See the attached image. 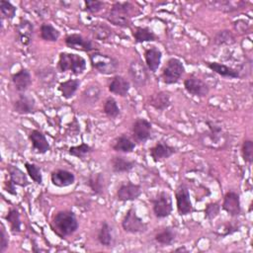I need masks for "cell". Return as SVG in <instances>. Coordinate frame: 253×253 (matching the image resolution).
<instances>
[{
  "mask_svg": "<svg viewBox=\"0 0 253 253\" xmlns=\"http://www.w3.org/2000/svg\"><path fill=\"white\" fill-rule=\"evenodd\" d=\"M221 207L218 202L209 203L205 208V217L209 220L214 219L220 212Z\"/></svg>",
  "mask_w": 253,
  "mask_h": 253,
  "instance_id": "ee69618b",
  "label": "cell"
},
{
  "mask_svg": "<svg viewBox=\"0 0 253 253\" xmlns=\"http://www.w3.org/2000/svg\"><path fill=\"white\" fill-rule=\"evenodd\" d=\"M207 66L214 73L225 78H238L240 76L238 70L232 67H229L223 63L212 61V62H208Z\"/></svg>",
  "mask_w": 253,
  "mask_h": 253,
  "instance_id": "f1b7e54d",
  "label": "cell"
},
{
  "mask_svg": "<svg viewBox=\"0 0 253 253\" xmlns=\"http://www.w3.org/2000/svg\"><path fill=\"white\" fill-rule=\"evenodd\" d=\"M80 84H81V82H80L79 79H77V78L71 79L70 78L66 81H63V82L59 83L58 91L60 92V94L63 98L70 99L75 95V93L78 90Z\"/></svg>",
  "mask_w": 253,
  "mask_h": 253,
  "instance_id": "f546056e",
  "label": "cell"
},
{
  "mask_svg": "<svg viewBox=\"0 0 253 253\" xmlns=\"http://www.w3.org/2000/svg\"><path fill=\"white\" fill-rule=\"evenodd\" d=\"M122 227L128 233H141L146 231L147 224L137 215L133 208H129L122 220Z\"/></svg>",
  "mask_w": 253,
  "mask_h": 253,
  "instance_id": "52a82bcc",
  "label": "cell"
},
{
  "mask_svg": "<svg viewBox=\"0 0 253 253\" xmlns=\"http://www.w3.org/2000/svg\"><path fill=\"white\" fill-rule=\"evenodd\" d=\"M131 34L134 39V42L137 43L145 42H155L158 40L155 33L148 27H134L132 29Z\"/></svg>",
  "mask_w": 253,
  "mask_h": 253,
  "instance_id": "4316f807",
  "label": "cell"
},
{
  "mask_svg": "<svg viewBox=\"0 0 253 253\" xmlns=\"http://www.w3.org/2000/svg\"><path fill=\"white\" fill-rule=\"evenodd\" d=\"M176 236H177V233H176L175 228H173L171 226H166L162 230L158 231L155 234L154 240L158 244H161L164 246H169L175 242Z\"/></svg>",
  "mask_w": 253,
  "mask_h": 253,
  "instance_id": "4dcf8cb0",
  "label": "cell"
},
{
  "mask_svg": "<svg viewBox=\"0 0 253 253\" xmlns=\"http://www.w3.org/2000/svg\"><path fill=\"white\" fill-rule=\"evenodd\" d=\"M174 251H175V252H187V251H188V249H187L185 246H182V247L176 248Z\"/></svg>",
  "mask_w": 253,
  "mask_h": 253,
  "instance_id": "f5cc1de1",
  "label": "cell"
},
{
  "mask_svg": "<svg viewBox=\"0 0 253 253\" xmlns=\"http://www.w3.org/2000/svg\"><path fill=\"white\" fill-rule=\"evenodd\" d=\"M78 226L79 223L75 213L68 210L56 212L50 222L51 230L59 238H65L72 235L78 229Z\"/></svg>",
  "mask_w": 253,
  "mask_h": 253,
  "instance_id": "6da1fadb",
  "label": "cell"
},
{
  "mask_svg": "<svg viewBox=\"0 0 253 253\" xmlns=\"http://www.w3.org/2000/svg\"><path fill=\"white\" fill-rule=\"evenodd\" d=\"M11 80L15 89L20 93H25L32 84V76L27 68H21L16 73H13Z\"/></svg>",
  "mask_w": 253,
  "mask_h": 253,
  "instance_id": "ffe728a7",
  "label": "cell"
},
{
  "mask_svg": "<svg viewBox=\"0 0 253 253\" xmlns=\"http://www.w3.org/2000/svg\"><path fill=\"white\" fill-rule=\"evenodd\" d=\"M5 219L10 224V230L13 234H18L22 230V221L20 217V212L17 209L11 208L7 214L5 215Z\"/></svg>",
  "mask_w": 253,
  "mask_h": 253,
  "instance_id": "e575fe53",
  "label": "cell"
},
{
  "mask_svg": "<svg viewBox=\"0 0 253 253\" xmlns=\"http://www.w3.org/2000/svg\"><path fill=\"white\" fill-rule=\"evenodd\" d=\"M239 229V225L237 223L233 222H226L222 225V229L220 232H217L219 236H226L229 235Z\"/></svg>",
  "mask_w": 253,
  "mask_h": 253,
  "instance_id": "681fc988",
  "label": "cell"
},
{
  "mask_svg": "<svg viewBox=\"0 0 253 253\" xmlns=\"http://www.w3.org/2000/svg\"><path fill=\"white\" fill-rule=\"evenodd\" d=\"M93 150V148L85 143V142H82L81 144L79 145H74V146H70L68 148V153L72 156H75L77 158H80V159H83L85 158L89 153H91Z\"/></svg>",
  "mask_w": 253,
  "mask_h": 253,
  "instance_id": "ab89813d",
  "label": "cell"
},
{
  "mask_svg": "<svg viewBox=\"0 0 253 253\" xmlns=\"http://www.w3.org/2000/svg\"><path fill=\"white\" fill-rule=\"evenodd\" d=\"M25 168L27 170V174L30 176V178L38 185H42V174L40 166L31 163V162H25Z\"/></svg>",
  "mask_w": 253,
  "mask_h": 253,
  "instance_id": "60d3db41",
  "label": "cell"
},
{
  "mask_svg": "<svg viewBox=\"0 0 253 253\" xmlns=\"http://www.w3.org/2000/svg\"><path fill=\"white\" fill-rule=\"evenodd\" d=\"M91 32L94 36V38L101 40V41H106L112 37L113 31L105 24L102 23H96L93 24L91 27Z\"/></svg>",
  "mask_w": 253,
  "mask_h": 253,
  "instance_id": "8d00e7d4",
  "label": "cell"
},
{
  "mask_svg": "<svg viewBox=\"0 0 253 253\" xmlns=\"http://www.w3.org/2000/svg\"><path fill=\"white\" fill-rule=\"evenodd\" d=\"M113 149L117 152H123V153H130L135 148V143L132 141L127 135L122 134L119 137H117L112 145Z\"/></svg>",
  "mask_w": 253,
  "mask_h": 253,
  "instance_id": "1f68e13d",
  "label": "cell"
},
{
  "mask_svg": "<svg viewBox=\"0 0 253 253\" xmlns=\"http://www.w3.org/2000/svg\"><path fill=\"white\" fill-rule=\"evenodd\" d=\"M176 152L174 146L169 145L165 141H158L154 146L149 149V154L154 162H159L168 159Z\"/></svg>",
  "mask_w": 253,
  "mask_h": 253,
  "instance_id": "2e32d148",
  "label": "cell"
},
{
  "mask_svg": "<svg viewBox=\"0 0 253 253\" xmlns=\"http://www.w3.org/2000/svg\"><path fill=\"white\" fill-rule=\"evenodd\" d=\"M175 198L177 211L180 215H187L193 211L194 207L191 201L190 192L185 184H180L177 187L175 192Z\"/></svg>",
  "mask_w": 253,
  "mask_h": 253,
  "instance_id": "9c48e42d",
  "label": "cell"
},
{
  "mask_svg": "<svg viewBox=\"0 0 253 253\" xmlns=\"http://www.w3.org/2000/svg\"><path fill=\"white\" fill-rule=\"evenodd\" d=\"M4 189L7 193H9L10 195H13V196H16L17 195V192H16V186L9 180H7L5 182V185H4Z\"/></svg>",
  "mask_w": 253,
  "mask_h": 253,
  "instance_id": "f907efd6",
  "label": "cell"
},
{
  "mask_svg": "<svg viewBox=\"0 0 253 253\" xmlns=\"http://www.w3.org/2000/svg\"><path fill=\"white\" fill-rule=\"evenodd\" d=\"M29 139L32 143L33 150L40 154H44L50 149V145L42 131L32 129L29 133Z\"/></svg>",
  "mask_w": 253,
  "mask_h": 253,
  "instance_id": "ac0fdd59",
  "label": "cell"
},
{
  "mask_svg": "<svg viewBox=\"0 0 253 253\" xmlns=\"http://www.w3.org/2000/svg\"><path fill=\"white\" fill-rule=\"evenodd\" d=\"M152 134V125L145 119H136L131 126V136L134 141L138 143H144Z\"/></svg>",
  "mask_w": 253,
  "mask_h": 253,
  "instance_id": "30bf717a",
  "label": "cell"
},
{
  "mask_svg": "<svg viewBox=\"0 0 253 253\" xmlns=\"http://www.w3.org/2000/svg\"><path fill=\"white\" fill-rule=\"evenodd\" d=\"M213 42L216 45H230L235 42V37L230 31L222 30L214 36Z\"/></svg>",
  "mask_w": 253,
  "mask_h": 253,
  "instance_id": "f35d334b",
  "label": "cell"
},
{
  "mask_svg": "<svg viewBox=\"0 0 253 253\" xmlns=\"http://www.w3.org/2000/svg\"><path fill=\"white\" fill-rule=\"evenodd\" d=\"M184 72L185 66L183 62L176 57H171L162 68L161 79L167 85L175 84L181 79Z\"/></svg>",
  "mask_w": 253,
  "mask_h": 253,
  "instance_id": "5b68a950",
  "label": "cell"
},
{
  "mask_svg": "<svg viewBox=\"0 0 253 253\" xmlns=\"http://www.w3.org/2000/svg\"><path fill=\"white\" fill-rule=\"evenodd\" d=\"M100 96V89L96 85H91L89 88L85 89L83 92V97L85 101H90V102H96Z\"/></svg>",
  "mask_w": 253,
  "mask_h": 253,
  "instance_id": "bcb514c9",
  "label": "cell"
},
{
  "mask_svg": "<svg viewBox=\"0 0 253 253\" xmlns=\"http://www.w3.org/2000/svg\"><path fill=\"white\" fill-rule=\"evenodd\" d=\"M40 36L42 40L46 42H56L60 37V33L51 24H42L40 29Z\"/></svg>",
  "mask_w": 253,
  "mask_h": 253,
  "instance_id": "d590c367",
  "label": "cell"
},
{
  "mask_svg": "<svg viewBox=\"0 0 253 253\" xmlns=\"http://www.w3.org/2000/svg\"><path fill=\"white\" fill-rule=\"evenodd\" d=\"M148 104L157 111H164L171 106L172 102L169 93L165 91H158L149 97Z\"/></svg>",
  "mask_w": 253,
  "mask_h": 253,
  "instance_id": "d4e9b609",
  "label": "cell"
},
{
  "mask_svg": "<svg viewBox=\"0 0 253 253\" xmlns=\"http://www.w3.org/2000/svg\"><path fill=\"white\" fill-rule=\"evenodd\" d=\"M153 213L157 218H165L169 216L173 210L171 195L166 191L159 192L154 199L151 200Z\"/></svg>",
  "mask_w": 253,
  "mask_h": 253,
  "instance_id": "8992f818",
  "label": "cell"
},
{
  "mask_svg": "<svg viewBox=\"0 0 253 253\" xmlns=\"http://www.w3.org/2000/svg\"><path fill=\"white\" fill-rule=\"evenodd\" d=\"M108 89L115 95L125 97L127 95L130 89V83L126 77L122 75H115L113 78H111Z\"/></svg>",
  "mask_w": 253,
  "mask_h": 253,
  "instance_id": "44dd1931",
  "label": "cell"
},
{
  "mask_svg": "<svg viewBox=\"0 0 253 253\" xmlns=\"http://www.w3.org/2000/svg\"><path fill=\"white\" fill-rule=\"evenodd\" d=\"M111 166H112V170L115 173L120 174V173L129 172L135 166V162L124 156L116 155V156H113V158L111 159Z\"/></svg>",
  "mask_w": 253,
  "mask_h": 253,
  "instance_id": "83f0119b",
  "label": "cell"
},
{
  "mask_svg": "<svg viewBox=\"0 0 253 253\" xmlns=\"http://www.w3.org/2000/svg\"><path fill=\"white\" fill-rule=\"evenodd\" d=\"M138 13L136 7L130 2H115L105 18L115 26L128 28L131 25V17Z\"/></svg>",
  "mask_w": 253,
  "mask_h": 253,
  "instance_id": "7a4b0ae2",
  "label": "cell"
},
{
  "mask_svg": "<svg viewBox=\"0 0 253 253\" xmlns=\"http://www.w3.org/2000/svg\"><path fill=\"white\" fill-rule=\"evenodd\" d=\"M1 232H0V253H3L9 245V235L6 231V228L3 223H1Z\"/></svg>",
  "mask_w": 253,
  "mask_h": 253,
  "instance_id": "7dc6e473",
  "label": "cell"
},
{
  "mask_svg": "<svg viewBox=\"0 0 253 253\" xmlns=\"http://www.w3.org/2000/svg\"><path fill=\"white\" fill-rule=\"evenodd\" d=\"M16 7L9 1L1 0L0 1V12L2 19L12 20L16 16Z\"/></svg>",
  "mask_w": 253,
  "mask_h": 253,
  "instance_id": "b9f144b4",
  "label": "cell"
},
{
  "mask_svg": "<svg viewBox=\"0 0 253 253\" xmlns=\"http://www.w3.org/2000/svg\"><path fill=\"white\" fill-rule=\"evenodd\" d=\"M64 42L66 46L72 49L81 50L85 52L97 51V48L95 47L94 42L91 40H88L79 34L67 35L64 39Z\"/></svg>",
  "mask_w": 253,
  "mask_h": 253,
  "instance_id": "8fae6325",
  "label": "cell"
},
{
  "mask_svg": "<svg viewBox=\"0 0 253 253\" xmlns=\"http://www.w3.org/2000/svg\"><path fill=\"white\" fill-rule=\"evenodd\" d=\"M57 68L60 72L71 71L74 75H80L86 69V60L79 54L62 51L58 56Z\"/></svg>",
  "mask_w": 253,
  "mask_h": 253,
  "instance_id": "3957f363",
  "label": "cell"
},
{
  "mask_svg": "<svg viewBox=\"0 0 253 253\" xmlns=\"http://www.w3.org/2000/svg\"><path fill=\"white\" fill-rule=\"evenodd\" d=\"M184 87L189 94L196 97H205L210 92V87L208 84L195 74L189 75L184 80Z\"/></svg>",
  "mask_w": 253,
  "mask_h": 253,
  "instance_id": "4fadbf2b",
  "label": "cell"
},
{
  "mask_svg": "<svg viewBox=\"0 0 253 253\" xmlns=\"http://www.w3.org/2000/svg\"><path fill=\"white\" fill-rule=\"evenodd\" d=\"M50 181L55 187L63 188L72 185L75 182V176L68 170L56 169L51 172Z\"/></svg>",
  "mask_w": 253,
  "mask_h": 253,
  "instance_id": "7402d4cb",
  "label": "cell"
},
{
  "mask_svg": "<svg viewBox=\"0 0 253 253\" xmlns=\"http://www.w3.org/2000/svg\"><path fill=\"white\" fill-rule=\"evenodd\" d=\"M221 209L231 216H237L241 212L240 196L235 191H227L224 194Z\"/></svg>",
  "mask_w": 253,
  "mask_h": 253,
  "instance_id": "9a60e30c",
  "label": "cell"
},
{
  "mask_svg": "<svg viewBox=\"0 0 253 253\" xmlns=\"http://www.w3.org/2000/svg\"><path fill=\"white\" fill-rule=\"evenodd\" d=\"M103 112L109 119H116L121 113L118 103L113 97H108L106 99L103 107Z\"/></svg>",
  "mask_w": 253,
  "mask_h": 253,
  "instance_id": "74e56055",
  "label": "cell"
},
{
  "mask_svg": "<svg viewBox=\"0 0 253 253\" xmlns=\"http://www.w3.org/2000/svg\"><path fill=\"white\" fill-rule=\"evenodd\" d=\"M41 74H42V75H41L40 79H41V81H42V83H44V84L47 83V79H46V78H48L50 84H52V83H54V81H56V80H55V79H56V76H55V74H54V72H53V69H51V68H45V69H43V70H41Z\"/></svg>",
  "mask_w": 253,
  "mask_h": 253,
  "instance_id": "c3c4849f",
  "label": "cell"
},
{
  "mask_svg": "<svg viewBox=\"0 0 253 253\" xmlns=\"http://www.w3.org/2000/svg\"><path fill=\"white\" fill-rule=\"evenodd\" d=\"M144 60L146 67L155 73L161 63L162 52L157 46H150L144 50Z\"/></svg>",
  "mask_w": 253,
  "mask_h": 253,
  "instance_id": "cb8c5ba5",
  "label": "cell"
},
{
  "mask_svg": "<svg viewBox=\"0 0 253 253\" xmlns=\"http://www.w3.org/2000/svg\"><path fill=\"white\" fill-rule=\"evenodd\" d=\"M142 190L140 185L133 184L130 181L121 184L117 190V199L121 202H131L139 198Z\"/></svg>",
  "mask_w": 253,
  "mask_h": 253,
  "instance_id": "5bb4252c",
  "label": "cell"
},
{
  "mask_svg": "<svg viewBox=\"0 0 253 253\" xmlns=\"http://www.w3.org/2000/svg\"><path fill=\"white\" fill-rule=\"evenodd\" d=\"M97 239L99 243L105 247H110L113 245V242H114L113 230H112V226L108 223V221L104 220L102 222L101 227L98 231Z\"/></svg>",
  "mask_w": 253,
  "mask_h": 253,
  "instance_id": "836d02e7",
  "label": "cell"
},
{
  "mask_svg": "<svg viewBox=\"0 0 253 253\" xmlns=\"http://www.w3.org/2000/svg\"><path fill=\"white\" fill-rule=\"evenodd\" d=\"M89 58L92 67L101 74H115L119 69V61L112 55L94 51L90 53Z\"/></svg>",
  "mask_w": 253,
  "mask_h": 253,
  "instance_id": "277c9868",
  "label": "cell"
},
{
  "mask_svg": "<svg viewBox=\"0 0 253 253\" xmlns=\"http://www.w3.org/2000/svg\"><path fill=\"white\" fill-rule=\"evenodd\" d=\"M241 155L243 160L251 164L253 161V141L251 139H245L241 145Z\"/></svg>",
  "mask_w": 253,
  "mask_h": 253,
  "instance_id": "7bdbcfd3",
  "label": "cell"
},
{
  "mask_svg": "<svg viewBox=\"0 0 253 253\" xmlns=\"http://www.w3.org/2000/svg\"><path fill=\"white\" fill-rule=\"evenodd\" d=\"M247 2L244 1H229V0H216V1H208L205 4L216 11H221L224 13H231L237 10L242 9Z\"/></svg>",
  "mask_w": 253,
  "mask_h": 253,
  "instance_id": "e0dca14e",
  "label": "cell"
},
{
  "mask_svg": "<svg viewBox=\"0 0 253 253\" xmlns=\"http://www.w3.org/2000/svg\"><path fill=\"white\" fill-rule=\"evenodd\" d=\"M7 171L9 174V181H11L15 186L26 187L29 185V181L27 179L26 174L17 166L8 165Z\"/></svg>",
  "mask_w": 253,
  "mask_h": 253,
  "instance_id": "d6a6232c",
  "label": "cell"
},
{
  "mask_svg": "<svg viewBox=\"0 0 253 253\" xmlns=\"http://www.w3.org/2000/svg\"><path fill=\"white\" fill-rule=\"evenodd\" d=\"M86 184L96 196H102L106 190V180L102 173L90 174Z\"/></svg>",
  "mask_w": 253,
  "mask_h": 253,
  "instance_id": "484cf974",
  "label": "cell"
},
{
  "mask_svg": "<svg viewBox=\"0 0 253 253\" xmlns=\"http://www.w3.org/2000/svg\"><path fill=\"white\" fill-rule=\"evenodd\" d=\"M241 23H242V24H240V22H239V20H238V21H236V22L233 23V26H234L235 30H237V31H239V32H245V31L247 30V28L249 27V25H248L244 20H241Z\"/></svg>",
  "mask_w": 253,
  "mask_h": 253,
  "instance_id": "816d5d0a",
  "label": "cell"
},
{
  "mask_svg": "<svg viewBox=\"0 0 253 253\" xmlns=\"http://www.w3.org/2000/svg\"><path fill=\"white\" fill-rule=\"evenodd\" d=\"M128 74L133 82L138 87H142L148 80V72L140 59H133L128 66Z\"/></svg>",
  "mask_w": 253,
  "mask_h": 253,
  "instance_id": "7c38bea8",
  "label": "cell"
},
{
  "mask_svg": "<svg viewBox=\"0 0 253 253\" xmlns=\"http://www.w3.org/2000/svg\"><path fill=\"white\" fill-rule=\"evenodd\" d=\"M33 33H34V26L27 19H22L16 27V34H17L18 40L24 45L30 44L33 39Z\"/></svg>",
  "mask_w": 253,
  "mask_h": 253,
  "instance_id": "603a6c76",
  "label": "cell"
},
{
  "mask_svg": "<svg viewBox=\"0 0 253 253\" xmlns=\"http://www.w3.org/2000/svg\"><path fill=\"white\" fill-rule=\"evenodd\" d=\"M14 112L20 115H28L35 112L36 102L35 99L28 94L21 93L18 99L13 104Z\"/></svg>",
  "mask_w": 253,
  "mask_h": 253,
  "instance_id": "d6986e66",
  "label": "cell"
},
{
  "mask_svg": "<svg viewBox=\"0 0 253 253\" xmlns=\"http://www.w3.org/2000/svg\"><path fill=\"white\" fill-rule=\"evenodd\" d=\"M207 126L209 130L203 134V144L211 148L220 147V141H222L223 137V130L221 126L212 121H207Z\"/></svg>",
  "mask_w": 253,
  "mask_h": 253,
  "instance_id": "ba28073f",
  "label": "cell"
},
{
  "mask_svg": "<svg viewBox=\"0 0 253 253\" xmlns=\"http://www.w3.org/2000/svg\"><path fill=\"white\" fill-rule=\"evenodd\" d=\"M84 3H85V11L90 14H95L100 12L105 6V3L99 0H85Z\"/></svg>",
  "mask_w": 253,
  "mask_h": 253,
  "instance_id": "f6af8a7d",
  "label": "cell"
}]
</instances>
